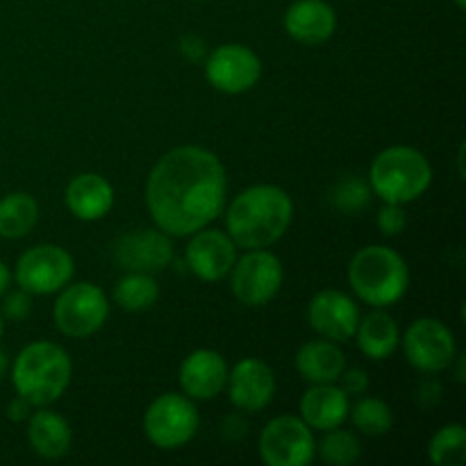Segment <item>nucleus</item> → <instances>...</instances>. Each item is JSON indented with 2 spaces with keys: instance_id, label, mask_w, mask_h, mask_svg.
Returning a JSON list of instances; mask_svg holds the SVG:
<instances>
[{
  "instance_id": "obj_33",
  "label": "nucleus",
  "mask_w": 466,
  "mask_h": 466,
  "mask_svg": "<svg viewBox=\"0 0 466 466\" xmlns=\"http://www.w3.org/2000/svg\"><path fill=\"white\" fill-rule=\"evenodd\" d=\"M30 400H25L23 396H16V399L7 405V419L9 421H27V419H30Z\"/></svg>"
},
{
  "instance_id": "obj_34",
  "label": "nucleus",
  "mask_w": 466,
  "mask_h": 466,
  "mask_svg": "<svg viewBox=\"0 0 466 466\" xmlns=\"http://www.w3.org/2000/svg\"><path fill=\"white\" fill-rule=\"evenodd\" d=\"M182 53L189 59H194V62H198L205 55V44L198 36H185V39H182Z\"/></svg>"
},
{
  "instance_id": "obj_15",
  "label": "nucleus",
  "mask_w": 466,
  "mask_h": 466,
  "mask_svg": "<svg viewBox=\"0 0 466 466\" xmlns=\"http://www.w3.org/2000/svg\"><path fill=\"white\" fill-rule=\"evenodd\" d=\"M114 259L127 271L153 276L171 264L173 244L167 232L162 230H137L116 241Z\"/></svg>"
},
{
  "instance_id": "obj_12",
  "label": "nucleus",
  "mask_w": 466,
  "mask_h": 466,
  "mask_svg": "<svg viewBox=\"0 0 466 466\" xmlns=\"http://www.w3.org/2000/svg\"><path fill=\"white\" fill-rule=\"evenodd\" d=\"M205 77L223 94H244L262 77V62L241 44L218 46L205 62Z\"/></svg>"
},
{
  "instance_id": "obj_3",
  "label": "nucleus",
  "mask_w": 466,
  "mask_h": 466,
  "mask_svg": "<svg viewBox=\"0 0 466 466\" xmlns=\"http://www.w3.org/2000/svg\"><path fill=\"white\" fill-rule=\"evenodd\" d=\"M71 358L53 341L27 344L16 355L12 367V382L18 396L35 408L55 403L71 382Z\"/></svg>"
},
{
  "instance_id": "obj_7",
  "label": "nucleus",
  "mask_w": 466,
  "mask_h": 466,
  "mask_svg": "<svg viewBox=\"0 0 466 466\" xmlns=\"http://www.w3.org/2000/svg\"><path fill=\"white\" fill-rule=\"evenodd\" d=\"M259 458L268 466H308L317 458L312 428L300 417H278L264 426L258 441Z\"/></svg>"
},
{
  "instance_id": "obj_29",
  "label": "nucleus",
  "mask_w": 466,
  "mask_h": 466,
  "mask_svg": "<svg viewBox=\"0 0 466 466\" xmlns=\"http://www.w3.org/2000/svg\"><path fill=\"white\" fill-rule=\"evenodd\" d=\"M369 196H371V189L367 187V182H362L360 177H344L332 191V203L344 209L346 214H355L367 208Z\"/></svg>"
},
{
  "instance_id": "obj_18",
  "label": "nucleus",
  "mask_w": 466,
  "mask_h": 466,
  "mask_svg": "<svg viewBox=\"0 0 466 466\" xmlns=\"http://www.w3.org/2000/svg\"><path fill=\"white\" fill-rule=\"evenodd\" d=\"M337 14L326 0H296L285 12V30L299 44L317 46L332 36Z\"/></svg>"
},
{
  "instance_id": "obj_9",
  "label": "nucleus",
  "mask_w": 466,
  "mask_h": 466,
  "mask_svg": "<svg viewBox=\"0 0 466 466\" xmlns=\"http://www.w3.org/2000/svg\"><path fill=\"white\" fill-rule=\"evenodd\" d=\"M230 289L239 303L262 308L278 296L282 287V262L268 250L253 248L230 268Z\"/></svg>"
},
{
  "instance_id": "obj_23",
  "label": "nucleus",
  "mask_w": 466,
  "mask_h": 466,
  "mask_svg": "<svg viewBox=\"0 0 466 466\" xmlns=\"http://www.w3.org/2000/svg\"><path fill=\"white\" fill-rule=\"evenodd\" d=\"M355 335H358L360 350L369 360H376V362L390 358L400 341L399 326H396V321L387 312L369 314L364 321L358 323Z\"/></svg>"
},
{
  "instance_id": "obj_4",
  "label": "nucleus",
  "mask_w": 466,
  "mask_h": 466,
  "mask_svg": "<svg viewBox=\"0 0 466 466\" xmlns=\"http://www.w3.org/2000/svg\"><path fill=\"white\" fill-rule=\"evenodd\" d=\"M349 282L367 305L390 308L408 294L410 268L394 248L364 246L350 259Z\"/></svg>"
},
{
  "instance_id": "obj_24",
  "label": "nucleus",
  "mask_w": 466,
  "mask_h": 466,
  "mask_svg": "<svg viewBox=\"0 0 466 466\" xmlns=\"http://www.w3.org/2000/svg\"><path fill=\"white\" fill-rule=\"evenodd\" d=\"M39 221V205L30 194L14 191L0 198V237L21 239L30 235Z\"/></svg>"
},
{
  "instance_id": "obj_31",
  "label": "nucleus",
  "mask_w": 466,
  "mask_h": 466,
  "mask_svg": "<svg viewBox=\"0 0 466 466\" xmlns=\"http://www.w3.org/2000/svg\"><path fill=\"white\" fill-rule=\"evenodd\" d=\"M32 312V299L27 291H14V294L5 296L3 303V314L9 321H23L27 314Z\"/></svg>"
},
{
  "instance_id": "obj_1",
  "label": "nucleus",
  "mask_w": 466,
  "mask_h": 466,
  "mask_svg": "<svg viewBox=\"0 0 466 466\" xmlns=\"http://www.w3.org/2000/svg\"><path fill=\"white\" fill-rule=\"evenodd\" d=\"M228 177L221 159L200 146H180L159 159L146 185V205L167 235L203 230L226 208Z\"/></svg>"
},
{
  "instance_id": "obj_16",
  "label": "nucleus",
  "mask_w": 466,
  "mask_h": 466,
  "mask_svg": "<svg viewBox=\"0 0 466 466\" xmlns=\"http://www.w3.org/2000/svg\"><path fill=\"white\" fill-rule=\"evenodd\" d=\"M237 262V248L230 235L221 230H198L187 246V267L205 282H218Z\"/></svg>"
},
{
  "instance_id": "obj_22",
  "label": "nucleus",
  "mask_w": 466,
  "mask_h": 466,
  "mask_svg": "<svg viewBox=\"0 0 466 466\" xmlns=\"http://www.w3.org/2000/svg\"><path fill=\"white\" fill-rule=\"evenodd\" d=\"M27 440L36 455L46 460H59L71 449V426L64 417L50 410H39L30 414Z\"/></svg>"
},
{
  "instance_id": "obj_39",
  "label": "nucleus",
  "mask_w": 466,
  "mask_h": 466,
  "mask_svg": "<svg viewBox=\"0 0 466 466\" xmlns=\"http://www.w3.org/2000/svg\"><path fill=\"white\" fill-rule=\"evenodd\" d=\"M3 328H5L3 326V314H0V335H3Z\"/></svg>"
},
{
  "instance_id": "obj_30",
  "label": "nucleus",
  "mask_w": 466,
  "mask_h": 466,
  "mask_svg": "<svg viewBox=\"0 0 466 466\" xmlns=\"http://www.w3.org/2000/svg\"><path fill=\"white\" fill-rule=\"evenodd\" d=\"M408 226V214H405L403 205L387 203L385 208L378 212V228L385 237H396L405 230Z\"/></svg>"
},
{
  "instance_id": "obj_28",
  "label": "nucleus",
  "mask_w": 466,
  "mask_h": 466,
  "mask_svg": "<svg viewBox=\"0 0 466 466\" xmlns=\"http://www.w3.org/2000/svg\"><path fill=\"white\" fill-rule=\"evenodd\" d=\"M317 453L321 455V460L326 464L349 466L362 455V446H360L358 437L353 432L332 428V431H326V437L317 446Z\"/></svg>"
},
{
  "instance_id": "obj_13",
  "label": "nucleus",
  "mask_w": 466,
  "mask_h": 466,
  "mask_svg": "<svg viewBox=\"0 0 466 466\" xmlns=\"http://www.w3.org/2000/svg\"><path fill=\"white\" fill-rule=\"evenodd\" d=\"M309 326L330 341H349L355 337L360 323V308L349 294L323 289L312 296L308 308Z\"/></svg>"
},
{
  "instance_id": "obj_26",
  "label": "nucleus",
  "mask_w": 466,
  "mask_h": 466,
  "mask_svg": "<svg viewBox=\"0 0 466 466\" xmlns=\"http://www.w3.org/2000/svg\"><path fill=\"white\" fill-rule=\"evenodd\" d=\"M428 455L437 466H462L466 462V428L449 423L432 435Z\"/></svg>"
},
{
  "instance_id": "obj_27",
  "label": "nucleus",
  "mask_w": 466,
  "mask_h": 466,
  "mask_svg": "<svg viewBox=\"0 0 466 466\" xmlns=\"http://www.w3.org/2000/svg\"><path fill=\"white\" fill-rule=\"evenodd\" d=\"M350 421L360 432L369 437H382L394 426V412L380 399H362L349 410Z\"/></svg>"
},
{
  "instance_id": "obj_11",
  "label": "nucleus",
  "mask_w": 466,
  "mask_h": 466,
  "mask_svg": "<svg viewBox=\"0 0 466 466\" xmlns=\"http://www.w3.org/2000/svg\"><path fill=\"white\" fill-rule=\"evenodd\" d=\"M403 350L414 369L426 373H440L453 364L458 346L449 326L440 319H417L403 337Z\"/></svg>"
},
{
  "instance_id": "obj_19",
  "label": "nucleus",
  "mask_w": 466,
  "mask_h": 466,
  "mask_svg": "<svg viewBox=\"0 0 466 466\" xmlns=\"http://www.w3.org/2000/svg\"><path fill=\"white\" fill-rule=\"evenodd\" d=\"M349 396L335 382L312 385L300 399V419L312 431H332L339 428L349 417Z\"/></svg>"
},
{
  "instance_id": "obj_8",
  "label": "nucleus",
  "mask_w": 466,
  "mask_h": 466,
  "mask_svg": "<svg viewBox=\"0 0 466 466\" xmlns=\"http://www.w3.org/2000/svg\"><path fill=\"white\" fill-rule=\"evenodd\" d=\"M109 303L103 289L94 282H77L66 287L55 303V323L59 332L73 339H85L107 321Z\"/></svg>"
},
{
  "instance_id": "obj_21",
  "label": "nucleus",
  "mask_w": 466,
  "mask_h": 466,
  "mask_svg": "<svg viewBox=\"0 0 466 466\" xmlns=\"http://www.w3.org/2000/svg\"><path fill=\"white\" fill-rule=\"evenodd\" d=\"M346 369V358L339 346L330 339L308 341L296 353V371L312 385H328L339 380Z\"/></svg>"
},
{
  "instance_id": "obj_35",
  "label": "nucleus",
  "mask_w": 466,
  "mask_h": 466,
  "mask_svg": "<svg viewBox=\"0 0 466 466\" xmlns=\"http://www.w3.org/2000/svg\"><path fill=\"white\" fill-rule=\"evenodd\" d=\"M9 280H12V273H9L7 264H5L3 259H0V296H3L5 291H7Z\"/></svg>"
},
{
  "instance_id": "obj_20",
  "label": "nucleus",
  "mask_w": 466,
  "mask_h": 466,
  "mask_svg": "<svg viewBox=\"0 0 466 466\" xmlns=\"http://www.w3.org/2000/svg\"><path fill=\"white\" fill-rule=\"evenodd\" d=\"M66 208L80 221H98L114 205V189L98 173L76 176L66 187Z\"/></svg>"
},
{
  "instance_id": "obj_37",
  "label": "nucleus",
  "mask_w": 466,
  "mask_h": 466,
  "mask_svg": "<svg viewBox=\"0 0 466 466\" xmlns=\"http://www.w3.org/2000/svg\"><path fill=\"white\" fill-rule=\"evenodd\" d=\"M458 380L464 382V358H460V367H458Z\"/></svg>"
},
{
  "instance_id": "obj_38",
  "label": "nucleus",
  "mask_w": 466,
  "mask_h": 466,
  "mask_svg": "<svg viewBox=\"0 0 466 466\" xmlns=\"http://www.w3.org/2000/svg\"><path fill=\"white\" fill-rule=\"evenodd\" d=\"M455 5H458L460 9H464L466 7V0H455Z\"/></svg>"
},
{
  "instance_id": "obj_2",
  "label": "nucleus",
  "mask_w": 466,
  "mask_h": 466,
  "mask_svg": "<svg viewBox=\"0 0 466 466\" xmlns=\"http://www.w3.org/2000/svg\"><path fill=\"white\" fill-rule=\"evenodd\" d=\"M294 218L289 194L276 185H255L232 198L226 212L228 235L241 248L276 244Z\"/></svg>"
},
{
  "instance_id": "obj_36",
  "label": "nucleus",
  "mask_w": 466,
  "mask_h": 466,
  "mask_svg": "<svg viewBox=\"0 0 466 466\" xmlns=\"http://www.w3.org/2000/svg\"><path fill=\"white\" fill-rule=\"evenodd\" d=\"M7 367H9V360H7V355H5L3 350H0V378L5 376V371H7Z\"/></svg>"
},
{
  "instance_id": "obj_17",
  "label": "nucleus",
  "mask_w": 466,
  "mask_h": 466,
  "mask_svg": "<svg viewBox=\"0 0 466 466\" xmlns=\"http://www.w3.org/2000/svg\"><path fill=\"white\" fill-rule=\"evenodd\" d=\"M228 364L221 353L198 349L180 364V387L189 399L209 400L226 390Z\"/></svg>"
},
{
  "instance_id": "obj_32",
  "label": "nucleus",
  "mask_w": 466,
  "mask_h": 466,
  "mask_svg": "<svg viewBox=\"0 0 466 466\" xmlns=\"http://www.w3.org/2000/svg\"><path fill=\"white\" fill-rule=\"evenodd\" d=\"M341 390L346 391V396H360L369 390V376L362 369H350V371H341L339 376Z\"/></svg>"
},
{
  "instance_id": "obj_14",
  "label": "nucleus",
  "mask_w": 466,
  "mask_h": 466,
  "mask_svg": "<svg viewBox=\"0 0 466 466\" xmlns=\"http://www.w3.org/2000/svg\"><path fill=\"white\" fill-rule=\"evenodd\" d=\"M228 391L230 400L241 412L255 414L267 408L276 394V376L271 367L258 358H246L235 364L228 373Z\"/></svg>"
},
{
  "instance_id": "obj_6",
  "label": "nucleus",
  "mask_w": 466,
  "mask_h": 466,
  "mask_svg": "<svg viewBox=\"0 0 466 466\" xmlns=\"http://www.w3.org/2000/svg\"><path fill=\"white\" fill-rule=\"evenodd\" d=\"M200 417L187 396L162 394L144 414V431L150 444L162 451H176L189 444L198 432Z\"/></svg>"
},
{
  "instance_id": "obj_10",
  "label": "nucleus",
  "mask_w": 466,
  "mask_h": 466,
  "mask_svg": "<svg viewBox=\"0 0 466 466\" xmlns=\"http://www.w3.org/2000/svg\"><path fill=\"white\" fill-rule=\"evenodd\" d=\"M76 264L64 248L41 244L25 250L16 262V282L23 291L36 296L59 291L73 278Z\"/></svg>"
},
{
  "instance_id": "obj_25",
  "label": "nucleus",
  "mask_w": 466,
  "mask_h": 466,
  "mask_svg": "<svg viewBox=\"0 0 466 466\" xmlns=\"http://www.w3.org/2000/svg\"><path fill=\"white\" fill-rule=\"evenodd\" d=\"M157 296L159 287L150 273L132 271L114 287V303L127 312H144V309L153 308Z\"/></svg>"
},
{
  "instance_id": "obj_5",
  "label": "nucleus",
  "mask_w": 466,
  "mask_h": 466,
  "mask_svg": "<svg viewBox=\"0 0 466 466\" xmlns=\"http://www.w3.org/2000/svg\"><path fill=\"white\" fill-rule=\"evenodd\" d=\"M432 167L426 155L410 146L385 148L369 168V185L385 203L405 205L426 194Z\"/></svg>"
}]
</instances>
